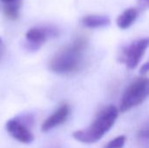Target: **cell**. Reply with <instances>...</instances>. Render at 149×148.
<instances>
[{"mask_svg":"<svg viewBox=\"0 0 149 148\" xmlns=\"http://www.w3.org/2000/svg\"><path fill=\"white\" fill-rule=\"evenodd\" d=\"M87 40L84 37L77 38L72 43L59 49L49 60V70L59 75H71L79 72L85 61Z\"/></svg>","mask_w":149,"mask_h":148,"instance_id":"obj_1","label":"cell"},{"mask_svg":"<svg viewBox=\"0 0 149 148\" xmlns=\"http://www.w3.org/2000/svg\"><path fill=\"white\" fill-rule=\"evenodd\" d=\"M118 109L110 105L104 108L95 120L87 127L73 133V138L85 144H93L100 140L104 135L113 127L118 118Z\"/></svg>","mask_w":149,"mask_h":148,"instance_id":"obj_2","label":"cell"},{"mask_svg":"<svg viewBox=\"0 0 149 148\" xmlns=\"http://www.w3.org/2000/svg\"><path fill=\"white\" fill-rule=\"evenodd\" d=\"M149 93V81L147 78H141L133 82L124 92L120 111L125 113L143 103Z\"/></svg>","mask_w":149,"mask_h":148,"instance_id":"obj_3","label":"cell"},{"mask_svg":"<svg viewBox=\"0 0 149 148\" xmlns=\"http://www.w3.org/2000/svg\"><path fill=\"white\" fill-rule=\"evenodd\" d=\"M148 38H141L132 42L121 50L119 57L120 62L126 65L128 69H134L141 62L148 47Z\"/></svg>","mask_w":149,"mask_h":148,"instance_id":"obj_4","label":"cell"},{"mask_svg":"<svg viewBox=\"0 0 149 148\" xmlns=\"http://www.w3.org/2000/svg\"><path fill=\"white\" fill-rule=\"evenodd\" d=\"M58 35V31L54 27L40 26L32 27L25 33L24 47L29 51H38L42 45L49 39Z\"/></svg>","mask_w":149,"mask_h":148,"instance_id":"obj_5","label":"cell"},{"mask_svg":"<svg viewBox=\"0 0 149 148\" xmlns=\"http://www.w3.org/2000/svg\"><path fill=\"white\" fill-rule=\"evenodd\" d=\"M28 120L26 116L15 117L9 120L5 125L7 133L13 139L24 144H30L34 140V136L28 126Z\"/></svg>","mask_w":149,"mask_h":148,"instance_id":"obj_6","label":"cell"},{"mask_svg":"<svg viewBox=\"0 0 149 148\" xmlns=\"http://www.w3.org/2000/svg\"><path fill=\"white\" fill-rule=\"evenodd\" d=\"M69 114L70 106L67 104H63L54 112V113H52L44 121V123L41 126V131L43 133H46L62 125L65 122Z\"/></svg>","mask_w":149,"mask_h":148,"instance_id":"obj_7","label":"cell"},{"mask_svg":"<svg viewBox=\"0 0 149 148\" xmlns=\"http://www.w3.org/2000/svg\"><path fill=\"white\" fill-rule=\"evenodd\" d=\"M81 24L90 29L103 28L110 25L111 19L108 16L105 15H86L82 17Z\"/></svg>","mask_w":149,"mask_h":148,"instance_id":"obj_8","label":"cell"},{"mask_svg":"<svg viewBox=\"0 0 149 148\" xmlns=\"http://www.w3.org/2000/svg\"><path fill=\"white\" fill-rule=\"evenodd\" d=\"M139 15V10L136 8L126 9L116 20V24L119 28L122 30L128 29L137 19Z\"/></svg>","mask_w":149,"mask_h":148,"instance_id":"obj_9","label":"cell"},{"mask_svg":"<svg viewBox=\"0 0 149 148\" xmlns=\"http://www.w3.org/2000/svg\"><path fill=\"white\" fill-rule=\"evenodd\" d=\"M20 8H21V2H13V3H5L3 7L4 15L10 20H17L19 17Z\"/></svg>","mask_w":149,"mask_h":148,"instance_id":"obj_10","label":"cell"},{"mask_svg":"<svg viewBox=\"0 0 149 148\" xmlns=\"http://www.w3.org/2000/svg\"><path fill=\"white\" fill-rule=\"evenodd\" d=\"M126 140H127L126 136L120 135V136H118L115 139L112 140L103 148H123V147L125 146Z\"/></svg>","mask_w":149,"mask_h":148,"instance_id":"obj_11","label":"cell"},{"mask_svg":"<svg viewBox=\"0 0 149 148\" xmlns=\"http://www.w3.org/2000/svg\"><path fill=\"white\" fill-rule=\"evenodd\" d=\"M138 3L141 10H146L148 8L149 0H138Z\"/></svg>","mask_w":149,"mask_h":148,"instance_id":"obj_12","label":"cell"},{"mask_svg":"<svg viewBox=\"0 0 149 148\" xmlns=\"http://www.w3.org/2000/svg\"><path fill=\"white\" fill-rule=\"evenodd\" d=\"M3 53H4V44H3V39L0 38V60L2 59L3 56Z\"/></svg>","mask_w":149,"mask_h":148,"instance_id":"obj_13","label":"cell"},{"mask_svg":"<svg viewBox=\"0 0 149 148\" xmlns=\"http://www.w3.org/2000/svg\"><path fill=\"white\" fill-rule=\"evenodd\" d=\"M148 72V63H145L141 68V74L144 75Z\"/></svg>","mask_w":149,"mask_h":148,"instance_id":"obj_14","label":"cell"},{"mask_svg":"<svg viewBox=\"0 0 149 148\" xmlns=\"http://www.w3.org/2000/svg\"><path fill=\"white\" fill-rule=\"evenodd\" d=\"M2 3H13V2H21V0H1Z\"/></svg>","mask_w":149,"mask_h":148,"instance_id":"obj_15","label":"cell"}]
</instances>
